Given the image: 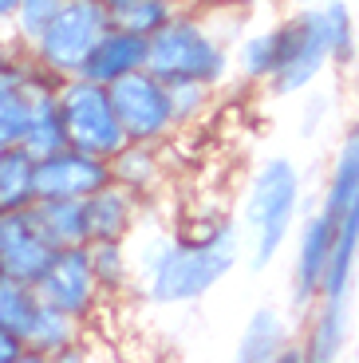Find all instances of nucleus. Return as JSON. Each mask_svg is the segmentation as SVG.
Returning a JSON list of instances; mask_svg holds the SVG:
<instances>
[{
  "mask_svg": "<svg viewBox=\"0 0 359 363\" xmlns=\"http://www.w3.org/2000/svg\"><path fill=\"white\" fill-rule=\"evenodd\" d=\"M55 245L44 237L36 209H0V277L36 284L52 264Z\"/></svg>",
  "mask_w": 359,
  "mask_h": 363,
  "instance_id": "10",
  "label": "nucleus"
},
{
  "mask_svg": "<svg viewBox=\"0 0 359 363\" xmlns=\"http://www.w3.org/2000/svg\"><path fill=\"white\" fill-rule=\"evenodd\" d=\"M107 91H111V103H115V115H118V127H123L126 143L166 146L178 135L170 87L158 75H150L146 67L118 83H111Z\"/></svg>",
  "mask_w": 359,
  "mask_h": 363,
  "instance_id": "6",
  "label": "nucleus"
},
{
  "mask_svg": "<svg viewBox=\"0 0 359 363\" xmlns=\"http://www.w3.org/2000/svg\"><path fill=\"white\" fill-rule=\"evenodd\" d=\"M272 363H308V352H304V344H292V340H288Z\"/></svg>",
  "mask_w": 359,
  "mask_h": 363,
  "instance_id": "31",
  "label": "nucleus"
},
{
  "mask_svg": "<svg viewBox=\"0 0 359 363\" xmlns=\"http://www.w3.org/2000/svg\"><path fill=\"white\" fill-rule=\"evenodd\" d=\"M99 4H107V9H111V4H118V0H99Z\"/></svg>",
  "mask_w": 359,
  "mask_h": 363,
  "instance_id": "36",
  "label": "nucleus"
},
{
  "mask_svg": "<svg viewBox=\"0 0 359 363\" xmlns=\"http://www.w3.org/2000/svg\"><path fill=\"white\" fill-rule=\"evenodd\" d=\"M320 12V32H324V48H328V67L336 72H351L359 64V24L355 12L343 0H324L316 4Z\"/></svg>",
  "mask_w": 359,
  "mask_h": 363,
  "instance_id": "17",
  "label": "nucleus"
},
{
  "mask_svg": "<svg viewBox=\"0 0 359 363\" xmlns=\"http://www.w3.org/2000/svg\"><path fill=\"white\" fill-rule=\"evenodd\" d=\"M63 0H20L16 12H12V24H9V40L20 48V52H32L40 36L48 32V24L55 20Z\"/></svg>",
  "mask_w": 359,
  "mask_h": 363,
  "instance_id": "26",
  "label": "nucleus"
},
{
  "mask_svg": "<svg viewBox=\"0 0 359 363\" xmlns=\"http://www.w3.org/2000/svg\"><path fill=\"white\" fill-rule=\"evenodd\" d=\"M332 245H336V229L320 209H316L312 218L300 221L297 257H292V304L297 308H312L316 304L328 261H332Z\"/></svg>",
  "mask_w": 359,
  "mask_h": 363,
  "instance_id": "11",
  "label": "nucleus"
},
{
  "mask_svg": "<svg viewBox=\"0 0 359 363\" xmlns=\"http://www.w3.org/2000/svg\"><path fill=\"white\" fill-rule=\"evenodd\" d=\"M277 40H280V67L272 75L269 91L277 99L312 91V83L328 72V48H324V32H320V12L316 9L285 12L277 20Z\"/></svg>",
  "mask_w": 359,
  "mask_h": 363,
  "instance_id": "7",
  "label": "nucleus"
},
{
  "mask_svg": "<svg viewBox=\"0 0 359 363\" xmlns=\"http://www.w3.org/2000/svg\"><path fill=\"white\" fill-rule=\"evenodd\" d=\"M63 146H67V130H63V115H60V79H48L32 95V118H28L20 150L32 158H48Z\"/></svg>",
  "mask_w": 359,
  "mask_h": 363,
  "instance_id": "15",
  "label": "nucleus"
},
{
  "mask_svg": "<svg viewBox=\"0 0 359 363\" xmlns=\"http://www.w3.org/2000/svg\"><path fill=\"white\" fill-rule=\"evenodd\" d=\"M111 182L131 190L135 198H154L166 182V158L162 146H146V143H126L115 158H111Z\"/></svg>",
  "mask_w": 359,
  "mask_h": 363,
  "instance_id": "16",
  "label": "nucleus"
},
{
  "mask_svg": "<svg viewBox=\"0 0 359 363\" xmlns=\"http://www.w3.org/2000/svg\"><path fill=\"white\" fill-rule=\"evenodd\" d=\"M300 166L292 158L277 155L253 170L249 190H245V206H241V221L249 233V253H253V269H265L272 257L285 249L288 233L297 225V209H300Z\"/></svg>",
  "mask_w": 359,
  "mask_h": 363,
  "instance_id": "3",
  "label": "nucleus"
},
{
  "mask_svg": "<svg viewBox=\"0 0 359 363\" xmlns=\"http://www.w3.org/2000/svg\"><path fill=\"white\" fill-rule=\"evenodd\" d=\"M280 67V40H277V24L257 28L237 44L233 52V75L249 87H269L272 75Z\"/></svg>",
  "mask_w": 359,
  "mask_h": 363,
  "instance_id": "18",
  "label": "nucleus"
},
{
  "mask_svg": "<svg viewBox=\"0 0 359 363\" xmlns=\"http://www.w3.org/2000/svg\"><path fill=\"white\" fill-rule=\"evenodd\" d=\"M60 115H63V130H67V146H75L83 155L111 162L126 146L111 91L103 83L87 79V75L60 79Z\"/></svg>",
  "mask_w": 359,
  "mask_h": 363,
  "instance_id": "5",
  "label": "nucleus"
},
{
  "mask_svg": "<svg viewBox=\"0 0 359 363\" xmlns=\"http://www.w3.org/2000/svg\"><path fill=\"white\" fill-rule=\"evenodd\" d=\"M0 158H4V146H0Z\"/></svg>",
  "mask_w": 359,
  "mask_h": 363,
  "instance_id": "37",
  "label": "nucleus"
},
{
  "mask_svg": "<svg viewBox=\"0 0 359 363\" xmlns=\"http://www.w3.org/2000/svg\"><path fill=\"white\" fill-rule=\"evenodd\" d=\"M36 296L44 300L48 308L79 320V324H91V320L99 316V308L107 304V296H103L99 281H95L87 245L55 249L52 264H48L44 277L36 281Z\"/></svg>",
  "mask_w": 359,
  "mask_h": 363,
  "instance_id": "8",
  "label": "nucleus"
},
{
  "mask_svg": "<svg viewBox=\"0 0 359 363\" xmlns=\"http://www.w3.org/2000/svg\"><path fill=\"white\" fill-rule=\"evenodd\" d=\"M174 16H178L174 0H118V4H111V24L143 40L158 36Z\"/></svg>",
  "mask_w": 359,
  "mask_h": 363,
  "instance_id": "24",
  "label": "nucleus"
},
{
  "mask_svg": "<svg viewBox=\"0 0 359 363\" xmlns=\"http://www.w3.org/2000/svg\"><path fill=\"white\" fill-rule=\"evenodd\" d=\"M111 186V162L63 146L48 158H36V201H87Z\"/></svg>",
  "mask_w": 359,
  "mask_h": 363,
  "instance_id": "9",
  "label": "nucleus"
},
{
  "mask_svg": "<svg viewBox=\"0 0 359 363\" xmlns=\"http://www.w3.org/2000/svg\"><path fill=\"white\" fill-rule=\"evenodd\" d=\"M146 52H150V40H143V36H135V32H123V28L111 24L107 32H103V40L95 44V52H91L83 75L95 79V83H103V87H111V83L126 79V75L143 72Z\"/></svg>",
  "mask_w": 359,
  "mask_h": 363,
  "instance_id": "14",
  "label": "nucleus"
},
{
  "mask_svg": "<svg viewBox=\"0 0 359 363\" xmlns=\"http://www.w3.org/2000/svg\"><path fill=\"white\" fill-rule=\"evenodd\" d=\"M83 209H87L91 241H126V237L138 229V221H143L146 201L111 182L99 194H91V198L83 201Z\"/></svg>",
  "mask_w": 359,
  "mask_h": 363,
  "instance_id": "13",
  "label": "nucleus"
},
{
  "mask_svg": "<svg viewBox=\"0 0 359 363\" xmlns=\"http://www.w3.org/2000/svg\"><path fill=\"white\" fill-rule=\"evenodd\" d=\"M146 72L162 83H206L214 91L233 79V40L225 36L217 4L178 9V16L150 36Z\"/></svg>",
  "mask_w": 359,
  "mask_h": 363,
  "instance_id": "2",
  "label": "nucleus"
},
{
  "mask_svg": "<svg viewBox=\"0 0 359 363\" xmlns=\"http://www.w3.org/2000/svg\"><path fill=\"white\" fill-rule=\"evenodd\" d=\"M241 233L229 218H206L182 233H158L138 257V284L150 304H194L233 272Z\"/></svg>",
  "mask_w": 359,
  "mask_h": 363,
  "instance_id": "1",
  "label": "nucleus"
},
{
  "mask_svg": "<svg viewBox=\"0 0 359 363\" xmlns=\"http://www.w3.org/2000/svg\"><path fill=\"white\" fill-rule=\"evenodd\" d=\"M52 75L44 67L32 64V55L20 52L16 64L0 75V146L12 150V146L24 143L28 118H32V95H36L40 83H48Z\"/></svg>",
  "mask_w": 359,
  "mask_h": 363,
  "instance_id": "12",
  "label": "nucleus"
},
{
  "mask_svg": "<svg viewBox=\"0 0 359 363\" xmlns=\"http://www.w3.org/2000/svg\"><path fill=\"white\" fill-rule=\"evenodd\" d=\"M36 221L44 229V237L55 249H75V245H91L87 233V209L83 201H36Z\"/></svg>",
  "mask_w": 359,
  "mask_h": 363,
  "instance_id": "20",
  "label": "nucleus"
},
{
  "mask_svg": "<svg viewBox=\"0 0 359 363\" xmlns=\"http://www.w3.org/2000/svg\"><path fill=\"white\" fill-rule=\"evenodd\" d=\"M178 9H214V4H221V0H174Z\"/></svg>",
  "mask_w": 359,
  "mask_h": 363,
  "instance_id": "34",
  "label": "nucleus"
},
{
  "mask_svg": "<svg viewBox=\"0 0 359 363\" xmlns=\"http://www.w3.org/2000/svg\"><path fill=\"white\" fill-rule=\"evenodd\" d=\"M20 352H24L20 336H12V332H4V328H0V363H12Z\"/></svg>",
  "mask_w": 359,
  "mask_h": 363,
  "instance_id": "29",
  "label": "nucleus"
},
{
  "mask_svg": "<svg viewBox=\"0 0 359 363\" xmlns=\"http://www.w3.org/2000/svg\"><path fill=\"white\" fill-rule=\"evenodd\" d=\"M36 206V158L20 146L0 158V209H32Z\"/></svg>",
  "mask_w": 359,
  "mask_h": 363,
  "instance_id": "22",
  "label": "nucleus"
},
{
  "mask_svg": "<svg viewBox=\"0 0 359 363\" xmlns=\"http://www.w3.org/2000/svg\"><path fill=\"white\" fill-rule=\"evenodd\" d=\"M170 87V103H174V118H178V130L198 127L201 118L214 111L217 91L206 83H166Z\"/></svg>",
  "mask_w": 359,
  "mask_h": 363,
  "instance_id": "27",
  "label": "nucleus"
},
{
  "mask_svg": "<svg viewBox=\"0 0 359 363\" xmlns=\"http://www.w3.org/2000/svg\"><path fill=\"white\" fill-rule=\"evenodd\" d=\"M83 332H87V324H79V320H72V316H63V312L48 308V304H40L36 324L28 328V336H24V347L52 359V355L63 352V347L83 344V340H87Z\"/></svg>",
  "mask_w": 359,
  "mask_h": 363,
  "instance_id": "21",
  "label": "nucleus"
},
{
  "mask_svg": "<svg viewBox=\"0 0 359 363\" xmlns=\"http://www.w3.org/2000/svg\"><path fill=\"white\" fill-rule=\"evenodd\" d=\"M91 269H95V281H99L103 296H123L135 281V261L126 253V241H91L87 245Z\"/></svg>",
  "mask_w": 359,
  "mask_h": 363,
  "instance_id": "23",
  "label": "nucleus"
},
{
  "mask_svg": "<svg viewBox=\"0 0 359 363\" xmlns=\"http://www.w3.org/2000/svg\"><path fill=\"white\" fill-rule=\"evenodd\" d=\"M272 4H280L285 12H300V9H316V4H324V0H272Z\"/></svg>",
  "mask_w": 359,
  "mask_h": 363,
  "instance_id": "32",
  "label": "nucleus"
},
{
  "mask_svg": "<svg viewBox=\"0 0 359 363\" xmlns=\"http://www.w3.org/2000/svg\"><path fill=\"white\" fill-rule=\"evenodd\" d=\"M12 363H48V355H40V352H28V347H24V352H20Z\"/></svg>",
  "mask_w": 359,
  "mask_h": 363,
  "instance_id": "35",
  "label": "nucleus"
},
{
  "mask_svg": "<svg viewBox=\"0 0 359 363\" xmlns=\"http://www.w3.org/2000/svg\"><path fill=\"white\" fill-rule=\"evenodd\" d=\"M48 363H95V352H91V344L83 340V344H75V347H63V352L52 355Z\"/></svg>",
  "mask_w": 359,
  "mask_h": 363,
  "instance_id": "28",
  "label": "nucleus"
},
{
  "mask_svg": "<svg viewBox=\"0 0 359 363\" xmlns=\"http://www.w3.org/2000/svg\"><path fill=\"white\" fill-rule=\"evenodd\" d=\"M40 304L44 300L36 296V284H20V281H4L0 277V328L20 336V344H24L28 328L36 324Z\"/></svg>",
  "mask_w": 359,
  "mask_h": 363,
  "instance_id": "25",
  "label": "nucleus"
},
{
  "mask_svg": "<svg viewBox=\"0 0 359 363\" xmlns=\"http://www.w3.org/2000/svg\"><path fill=\"white\" fill-rule=\"evenodd\" d=\"M288 340H292V332H288L285 316L272 308H257L245 324L241 340H237L233 363H272Z\"/></svg>",
  "mask_w": 359,
  "mask_h": 363,
  "instance_id": "19",
  "label": "nucleus"
},
{
  "mask_svg": "<svg viewBox=\"0 0 359 363\" xmlns=\"http://www.w3.org/2000/svg\"><path fill=\"white\" fill-rule=\"evenodd\" d=\"M16 4H20V0H0V32H9V24H12V12H16Z\"/></svg>",
  "mask_w": 359,
  "mask_h": 363,
  "instance_id": "33",
  "label": "nucleus"
},
{
  "mask_svg": "<svg viewBox=\"0 0 359 363\" xmlns=\"http://www.w3.org/2000/svg\"><path fill=\"white\" fill-rule=\"evenodd\" d=\"M16 55H20V48L9 40V32H0V75H4L12 64H16Z\"/></svg>",
  "mask_w": 359,
  "mask_h": 363,
  "instance_id": "30",
  "label": "nucleus"
},
{
  "mask_svg": "<svg viewBox=\"0 0 359 363\" xmlns=\"http://www.w3.org/2000/svg\"><path fill=\"white\" fill-rule=\"evenodd\" d=\"M111 28V9L99 0H63L48 32L32 44V64L44 67L52 79H75L83 75L95 44Z\"/></svg>",
  "mask_w": 359,
  "mask_h": 363,
  "instance_id": "4",
  "label": "nucleus"
}]
</instances>
